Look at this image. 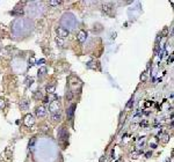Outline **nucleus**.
<instances>
[{"mask_svg":"<svg viewBox=\"0 0 174 162\" xmlns=\"http://www.w3.org/2000/svg\"><path fill=\"white\" fill-rule=\"evenodd\" d=\"M49 109H50V112H52V114H58V111H59V109H60L59 99L52 101V102L49 104Z\"/></svg>","mask_w":174,"mask_h":162,"instance_id":"obj_1","label":"nucleus"},{"mask_svg":"<svg viewBox=\"0 0 174 162\" xmlns=\"http://www.w3.org/2000/svg\"><path fill=\"white\" fill-rule=\"evenodd\" d=\"M23 123H25V125H26L27 127H30V126H33V125H34V123H35L34 116H33L32 114H28V115H26Z\"/></svg>","mask_w":174,"mask_h":162,"instance_id":"obj_2","label":"nucleus"},{"mask_svg":"<svg viewBox=\"0 0 174 162\" xmlns=\"http://www.w3.org/2000/svg\"><path fill=\"white\" fill-rule=\"evenodd\" d=\"M56 31H57V35L60 38H65V37L69 36V30L65 29L64 27H58L57 29H56Z\"/></svg>","mask_w":174,"mask_h":162,"instance_id":"obj_3","label":"nucleus"},{"mask_svg":"<svg viewBox=\"0 0 174 162\" xmlns=\"http://www.w3.org/2000/svg\"><path fill=\"white\" fill-rule=\"evenodd\" d=\"M58 138H59V140H67L69 133H67V131L65 130L64 127H62L60 130L58 131Z\"/></svg>","mask_w":174,"mask_h":162,"instance_id":"obj_4","label":"nucleus"},{"mask_svg":"<svg viewBox=\"0 0 174 162\" xmlns=\"http://www.w3.org/2000/svg\"><path fill=\"white\" fill-rule=\"evenodd\" d=\"M35 112H36V116H38V117H44V116L47 115L48 111H47V109H45L44 107L41 105V107L36 108V111H35Z\"/></svg>","mask_w":174,"mask_h":162,"instance_id":"obj_5","label":"nucleus"},{"mask_svg":"<svg viewBox=\"0 0 174 162\" xmlns=\"http://www.w3.org/2000/svg\"><path fill=\"white\" fill-rule=\"evenodd\" d=\"M86 38H87V32L85 30H80L79 34H78V41L80 43H84L86 41Z\"/></svg>","mask_w":174,"mask_h":162,"instance_id":"obj_6","label":"nucleus"},{"mask_svg":"<svg viewBox=\"0 0 174 162\" xmlns=\"http://www.w3.org/2000/svg\"><path fill=\"white\" fill-rule=\"evenodd\" d=\"M74 109H75V104H72L70 107L69 109H67V118L70 120L73 118V114H74Z\"/></svg>","mask_w":174,"mask_h":162,"instance_id":"obj_7","label":"nucleus"},{"mask_svg":"<svg viewBox=\"0 0 174 162\" xmlns=\"http://www.w3.org/2000/svg\"><path fill=\"white\" fill-rule=\"evenodd\" d=\"M20 108H21V110H28V108H29V101L22 100L21 102H20Z\"/></svg>","mask_w":174,"mask_h":162,"instance_id":"obj_8","label":"nucleus"},{"mask_svg":"<svg viewBox=\"0 0 174 162\" xmlns=\"http://www.w3.org/2000/svg\"><path fill=\"white\" fill-rule=\"evenodd\" d=\"M159 136L161 138V141H163L164 144H167L169 140V136L167 133H161V132H159Z\"/></svg>","mask_w":174,"mask_h":162,"instance_id":"obj_9","label":"nucleus"},{"mask_svg":"<svg viewBox=\"0 0 174 162\" xmlns=\"http://www.w3.org/2000/svg\"><path fill=\"white\" fill-rule=\"evenodd\" d=\"M48 72L47 67H41L40 69H38V77H43V75H45Z\"/></svg>","mask_w":174,"mask_h":162,"instance_id":"obj_10","label":"nucleus"},{"mask_svg":"<svg viewBox=\"0 0 174 162\" xmlns=\"http://www.w3.org/2000/svg\"><path fill=\"white\" fill-rule=\"evenodd\" d=\"M55 90H56V87H55V86H48L47 87V92H48V94L49 95L53 94V93H55Z\"/></svg>","mask_w":174,"mask_h":162,"instance_id":"obj_11","label":"nucleus"},{"mask_svg":"<svg viewBox=\"0 0 174 162\" xmlns=\"http://www.w3.org/2000/svg\"><path fill=\"white\" fill-rule=\"evenodd\" d=\"M60 115L59 114H53L52 116H51V119H52V122H59L60 120Z\"/></svg>","mask_w":174,"mask_h":162,"instance_id":"obj_12","label":"nucleus"},{"mask_svg":"<svg viewBox=\"0 0 174 162\" xmlns=\"http://www.w3.org/2000/svg\"><path fill=\"white\" fill-rule=\"evenodd\" d=\"M65 96H66V100H67V101H70V100H72V96H73V94H72V92H71V90H67Z\"/></svg>","mask_w":174,"mask_h":162,"instance_id":"obj_13","label":"nucleus"},{"mask_svg":"<svg viewBox=\"0 0 174 162\" xmlns=\"http://www.w3.org/2000/svg\"><path fill=\"white\" fill-rule=\"evenodd\" d=\"M35 141H36V139H35V138H32V140L29 141V145H28V146H29V149H33V148H34Z\"/></svg>","mask_w":174,"mask_h":162,"instance_id":"obj_14","label":"nucleus"},{"mask_svg":"<svg viewBox=\"0 0 174 162\" xmlns=\"http://www.w3.org/2000/svg\"><path fill=\"white\" fill-rule=\"evenodd\" d=\"M141 154V152H136V151H133V152H131V157H133V159H136V157H138V155Z\"/></svg>","mask_w":174,"mask_h":162,"instance_id":"obj_15","label":"nucleus"},{"mask_svg":"<svg viewBox=\"0 0 174 162\" xmlns=\"http://www.w3.org/2000/svg\"><path fill=\"white\" fill-rule=\"evenodd\" d=\"M26 82H27V84H26L27 86H32L33 82H34V79H33V78H28L26 80Z\"/></svg>","mask_w":174,"mask_h":162,"instance_id":"obj_16","label":"nucleus"},{"mask_svg":"<svg viewBox=\"0 0 174 162\" xmlns=\"http://www.w3.org/2000/svg\"><path fill=\"white\" fill-rule=\"evenodd\" d=\"M5 108V100L0 97V109H4Z\"/></svg>","mask_w":174,"mask_h":162,"instance_id":"obj_17","label":"nucleus"},{"mask_svg":"<svg viewBox=\"0 0 174 162\" xmlns=\"http://www.w3.org/2000/svg\"><path fill=\"white\" fill-rule=\"evenodd\" d=\"M87 67L88 68H95V62H90L87 64Z\"/></svg>","mask_w":174,"mask_h":162,"instance_id":"obj_18","label":"nucleus"},{"mask_svg":"<svg viewBox=\"0 0 174 162\" xmlns=\"http://www.w3.org/2000/svg\"><path fill=\"white\" fill-rule=\"evenodd\" d=\"M132 104H133V99H130V101L128 102V104H127V109H130Z\"/></svg>","mask_w":174,"mask_h":162,"instance_id":"obj_19","label":"nucleus"},{"mask_svg":"<svg viewBox=\"0 0 174 162\" xmlns=\"http://www.w3.org/2000/svg\"><path fill=\"white\" fill-rule=\"evenodd\" d=\"M60 4V1H49V5L51 6H56V5H59Z\"/></svg>","mask_w":174,"mask_h":162,"instance_id":"obj_20","label":"nucleus"},{"mask_svg":"<svg viewBox=\"0 0 174 162\" xmlns=\"http://www.w3.org/2000/svg\"><path fill=\"white\" fill-rule=\"evenodd\" d=\"M34 97H35V99H41V97H42V94H41V93H35Z\"/></svg>","mask_w":174,"mask_h":162,"instance_id":"obj_21","label":"nucleus"},{"mask_svg":"<svg viewBox=\"0 0 174 162\" xmlns=\"http://www.w3.org/2000/svg\"><path fill=\"white\" fill-rule=\"evenodd\" d=\"M173 62V53H171V56H169V58H168V60H167V63H172Z\"/></svg>","mask_w":174,"mask_h":162,"instance_id":"obj_22","label":"nucleus"},{"mask_svg":"<svg viewBox=\"0 0 174 162\" xmlns=\"http://www.w3.org/2000/svg\"><path fill=\"white\" fill-rule=\"evenodd\" d=\"M141 80H142L143 82H145V81H146V75H145V74H143L142 77H141Z\"/></svg>","mask_w":174,"mask_h":162,"instance_id":"obj_23","label":"nucleus"},{"mask_svg":"<svg viewBox=\"0 0 174 162\" xmlns=\"http://www.w3.org/2000/svg\"><path fill=\"white\" fill-rule=\"evenodd\" d=\"M33 65H35V64H34V57H32V60H29V67L33 66Z\"/></svg>","mask_w":174,"mask_h":162,"instance_id":"obj_24","label":"nucleus"},{"mask_svg":"<svg viewBox=\"0 0 174 162\" xmlns=\"http://www.w3.org/2000/svg\"><path fill=\"white\" fill-rule=\"evenodd\" d=\"M150 147H151L152 149H156V148H157V145H156V144H151V145H150Z\"/></svg>","mask_w":174,"mask_h":162,"instance_id":"obj_25","label":"nucleus"},{"mask_svg":"<svg viewBox=\"0 0 174 162\" xmlns=\"http://www.w3.org/2000/svg\"><path fill=\"white\" fill-rule=\"evenodd\" d=\"M44 62H45L44 59H41V60H38V62H36V64H37V65H40V64H43Z\"/></svg>","mask_w":174,"mask_h":162,"instance_id":"obj_26","label":"nucleus"},{"mask_svg":"<svg viewBox=\"0 0 174 162\" xmlns=\"http://www.w3.org/2000/svg\"><path fill=\"white\" fill-rule=\"evenodd\" d=\"M146 125H148V122H146V120H144L143 123H141V126H146Z\"/></svg>","mask_w":174,"mask_h":162,"instance_id":"obj_27","label":"nucleus"},{"mask_svg":"<svg viewBox=\"0 0 174 162\" xmlns=\"http://www.w3.org/2000/svg\"><path fill=\"white\" fill-rule=\"evenodd\" d=\"M145 155H146V157H150L151 155H152V153H151V152H148V153H146Z\"/></svg>","mask_w":174,"mask_h":162,"instance_id":"obj_28","label":"nucleus"},{"mask_svg":"<svg viewBox=\"0 0 174 162\" xmlns=\"http://www.w3.org/2000/svg\"><path fill=\"white\" fill-rule=\"evenodd\" d=\"M103 161H106V157H105V156H102V157L100 159V162H103Z\"/></svg>","mask_w":174,"mask_h":162,"instance_id":"obj_29","label":"nucleus"},{"mask_svg":"<svg viewBox=\"0 0 174 162\" xmlns=\"http://www.w3.org/2000/svg\"><path fill=\"white\" fill-rule=\"evenodd\" d=\"M150 104H152V103H150V102H145V107H150Z\"/></svg>","mask_w":174,"mask_h":162,"instance_id":"obj_30","label":"nucleus"},{"mask_svg":"<svg viewBox=\"0 0 174 162\" xmlns=\"http://www.w3.org/2000/svg\"><path fill=\"white\" fill-rule=\"evenodd\" d=\"M171 161H172V157H168V159H167L165 162H171Z\"/></svg>","mask_w":174,"mask_h":162,"instance_id":"obj_31","label":"nucleus"},{"mask_svg":"<svg viewBox=\"0 0 174 162\" xmlns=\"http://www.w3.org/2000/svg\"><path fill=\"white\" fill-rule=\"evenodd\" d=\"M114 162H121V160H116V161H114Z\"/></svg>","mask_w":174,"mask_h":162,"instance_id":"obj_32","label":"nucleus"}]
</instances>
